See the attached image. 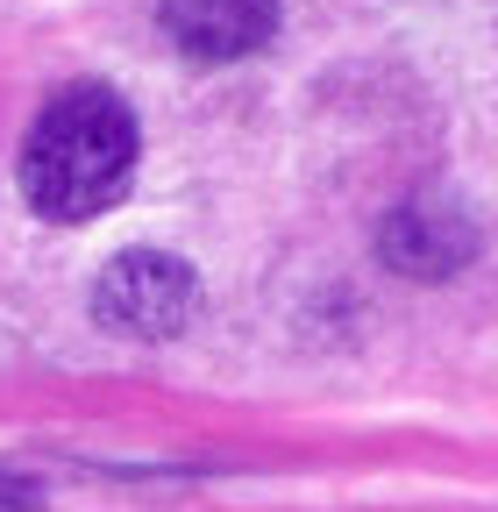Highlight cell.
Returning <instances> with one entry per match:
<instances>
[{"label":"cell","instance_id":"2","mask_svg":"<svg viewBox=\"0 0 498 512\" xmlns=\"http://www.w3.org/2000/svg\"><path fill=\"white\" fill-rule=\"evenodd\" d=\"M200 313V278L185 256L164 249H121L114 264L93 278V320L107 335L129 342H171L185 335V320Z\"/></svg>","mask_w":498,"mask_h":512},{"label":"cell","instance_id":"5","mask_svg":"<svg viewBox=\"0 0 498 512\" xmlns=\"http://www.w3.org/2000/svg\"><path fill=\"white\" fill-rule=\"evenodd\" d=\"M0 512H36V491L22 477H0Z\"/></svg>","mask_w":498,"mask_h":512},{"label":"cell","instance_id":"3","mask_svg":"<svg viewBox=\"0 0 498 512\" xmlns=\"http://www.w3.org/2000/svg\"><path fill=\"white\" fill-rule=\"evenodd\" d=\"M378 256L399 278H456L477 256V221L449 192H413L378 221Z\"/></svg>","mask_w":498,"mask_h":512},{"label":"cell","instance_id":"4","mask_svg":"<svg viewBox=\"0 0 498 512\" xmlns=\"http://www.w3.org/2000/svg\"><path fill=\"white\" fill-rule=\"evenodd\" d=\"M157 29L200 64L264 50L278 29V0H157Z\"/></svg>","mask_w":498,"mask_h":512},{"label":"cell","instance_id":"1","mask_svg":"<svg viewBox=\"0 0 498 512\" xmlns=\"http://www.w3.org/2000/svg\"><path fill=\"white\" fill-rule=\"evenodd\" d=\"M136 114L114 86H65L22 143V200L43 221H93L136 178Z\"/></svg>","mask_w":498,"mask_h":512}]
</instances>
